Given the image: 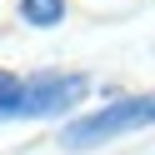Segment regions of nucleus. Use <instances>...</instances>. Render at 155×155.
<instances>
[{
	"mask_svg": "<svg viewBox=\"0 0 155 155\" xmlns=\"http://www.w3.org/2000/svg\"><path fill=\"white\" fill-rule=\"evenodd\" d=\"M90 95L85 75H30V80H10V90L0 95V125L5 120H35V115H65Z\"/></svg>",
	"mask_w": 155,
	"mask_h": 155,
	"instance_id": "1",
	"label": "nucleus"
},
{
	"mask_svg": "<svg viewBox=\"0 0 155 155\" xmlns=\"http://www.w3.org/2000/svg\"><path fill=\"white\" fill-rule=\"evenodd\" d=\"M155 125V90L150 95H130V100H115L105 110L85 115V120H70L60 130V145L65 150H95V145L115 140V135H130V130H145Z\"/></svg>",
	"mask_w": 155,
	"mask_h": 155,
	"instance_id": "2",
	"label": "nucleus"
},
{
	"mask_svg": "<svg viewBox=\"0 0 155 155\" xmlns=\"http://www.w3.org/2000/svg\"><path fill=\"white\" fill-rule=\"evenodd\" d=\"M20 20L35 30H50L65 20V0H20Z\"/></svg>",
	"mask_w": 155,
	"mask_h": 155,
	"instance_id": "3",
	"label": "nucleus"
},
{
	"mask_svg": "<svg viewBox=\"0 0 155 155\" xmlns=\"http://www.w3.org/2000/svg\"><path fill=\"white\" fill-rule=\"evenodd\" d=\"M10 80H15V75H5V70H0V95H5V90H10Z\"/></svg>",
	"mask_w": 155,
	"mask_h": 155,
	"instance_id": "4",
	"label": "nucleus"
}]
</instances>
